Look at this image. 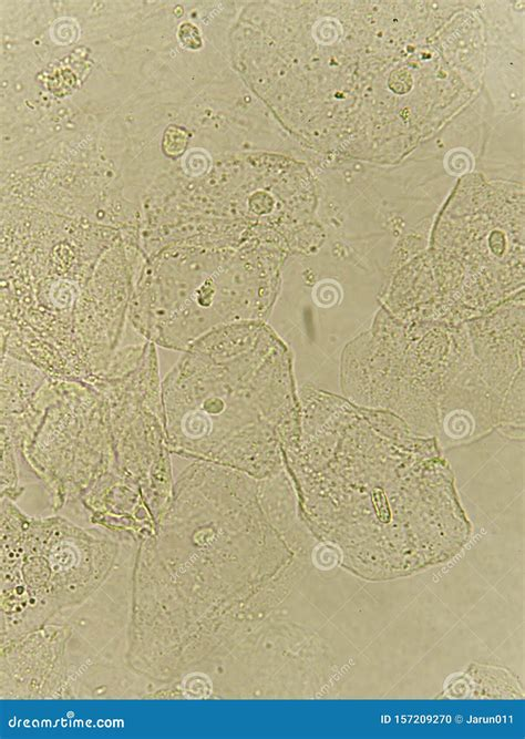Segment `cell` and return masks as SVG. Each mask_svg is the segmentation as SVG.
I'll return each mask as SVG.
<instances>
[{
	"mask_svg": "<svg viewBox=\"0 0 525 739\" xmlns=\"http://www.w3.org/2000/svg\"><path fill=\"white\" fill-rule=\"evenodd\" d=\"M515 187L464 179L443 209L428 261L432 321L461 325L523 290V199Z\"/></svg>",
	"mask_w": 525,
	"mask_h": 739,
	"instance_id": "7a4b0ae2",
	"label": "cell"
},
{
	"mask_svg": "<svg viewBox=\"0 0 525 739\" xmlns=\"http://www.w3.org/2000/svg\"><path fill=\"white\" fill-rule=\"evenodd\" d=\"M290 255L282 245L265 239H254L237 248L162 327V347L183 352L218 327L267 322L280 294L282 268Z\"/></svg>",
	"mask_w": 525,
	"mask_h": 739,
	"instance_id": "5b68a950",
	"label": "cell"
},
{
	"mask_svg": "<svg viewBox=\"0 0 525 739\" xmlns=\"http://www.w3.org/2000/svg\"><path fill=\"white\" fill-rule=\"evenodd\" d=\"M171 453L257 479L280 471L300 402L286 343L264 321L196 339L162 379Z\"/></svg>",
	"mask_w": 525,
	"mask_h": 739,
	"instance_id": "6da1fadb",
	"label": "cell"
},
{
	"mask_svg": "<svg viewBox=\"0 0 525 739\" xmlns=\"http://www.w3.org/2000/svg\"><path fill=\"white\" fill-rule=\"evenodd\" d=\"M22 471L40 482L58 512L99 482L115 479L107 400L93 382L47 377L17 414L1 415Z\"/></svg>",
	"mask_w": 525,
	"mask_h": 739,
	"instance_id": "277c9868",
	"label": "cell"
},
{
	"mask_svg": "<svg viewBox=\"0 0 525 739\" xmlns=\"http://www.w3.org/2000/svg\"><path fill=\"white\" fill-rule=\"evenodd\" d=\"M101 530L61 515L32 517L16 501L1 499V597L28 602L10 639L81 604L110 577L121 538Z\"/></svg>",
	"mask_w": 525,
	"mask_h": 739,
	"instance_id": "3957f363",
	"label": "cell"
}]
</instances>
